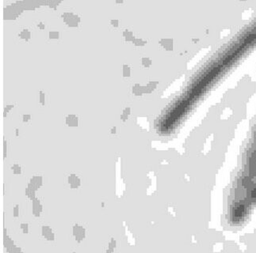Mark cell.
<instances>
[{
    "label": "cell",
    "instance_id": "obj_1",
    "mask_svg": "<svg viewBox=\"0 0 256 253\" xmlns=\"http://www.w3.org/2000/svg\"><path fill=\"white\" fill-rule=\"evenodd\" d=\"M66 123L70 127H77L79 123V118L75 115H68L66 117Z\"/></svg>",
    "mask_w": 256,
    "mask_h": 253
},
{
    "label": "cell",
    "instance_id": "obj_2",
    "mask_svg": "<svg viewBox=\"0 0 256 253\" xmlns=\"http://www.w3.org/2000/svg\"><path fill=\"white\" fill-rule=\"evenodd\" d=\"M130 113H131V109H130L129 108H127V109H125L124 110L123 114L121 116V119L123 120V121H125V120L128 119L129 116L130 115Z\"/></svg>",
    "mask_w": 256,
    "mask_h": 253
},
{
    "label": "cell",
    "instance_id": "obj_3",
    "mask_svg": "<svg viewBox=\"0 0 256 253\" xmlns=\"http://www.w3.org/2000/svg\"><path fill=\"white\" fill-rule=\"evenodd\" d=\"M11 168L14 170V173H21V167L18 164H14Z\"/></svg>",
    "mask_w": 256,
    "mask_h": 253
},
{
    "label": "cell",
    "instance_id": "obj_4",
    "mask_svg": "<svg viewBox=\"0 0 256 253\" xmlns=\"http://www.w3.org/2000/svg\"><path fill=\"white\" fill-rule=\"evenodd\" d=\"M40 102L42 105H44L45 102V95L43 92H40Z\"/></svg>",
    "mask_w": 256,
    "mask_h": 253
},
{
    "label": "cell",
    "instance_id": "obj_5",
    "mask_svg": "<svg viewBox=\"0 0 256 253\" xmlns=\"http://www.w3.org/2000/svg\"><path fill=\"white\" fill-rule=\"evenodd\" d=\"M13 107H14V105H7V106L6 107L5 109H4V112H3L4 117H6V116H7V113H9V111H10V110H11V109H12Z\"/></svg>",
    "mask_w": 256,
    "mask_h": 253
},
{
    "label": "cell",
    "instance_id": "obj_6",
    "mask_svg": "<svg viewBox=\"0 0 256 253\" xmlns=\"http://www.w3.org/2000/svg\"><path fill=\"white\" fill-rule=\"evenodd\" d=\"M7 141H3V157H7Z\"/></svg>",
    "mask_w": 256,
    "mask_h": 253
},
{
    "label": "cell",
    "instance_id": "obj_7",
    "mask_svg": "<svg viewBox=\"0 0 256 253\" xmlns=\"http://www.w3.org/2000/svg\"><path fill=\"white\" fill-rule=\"evenodd\" d=\"M22 120H23L24 122H27V121H29V120H30V116H29V115H23Z\"/></svg>",
    "mask_w": 256,
    "mask_h": 253
},
{
    "label": "cell",
    "instance_id": "obj_8",
    "mask_svg": "<svg viewBox=\"0 0 256 253\" xmlns=\"http://www.w3.org/2000/svg\"><path fill=\"white\" fill-rule=\"evenodd\" d=\"M111 133L112 134H115L116 133V127H113L111 129Z\"/></svg>",
    "mask_w": 256,
    "mask_h": 253
}]
</instances>
